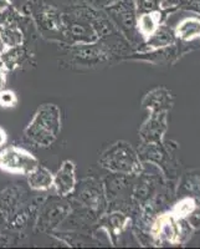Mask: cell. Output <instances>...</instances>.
Returning <instances> with one entry per match:
<instances>
[{
	"label": "cell",
	"mask_w": 200,
	"mask_h": 249,
	"mask_svg": "<svg viewBox=\"0 0 200 249\" xmlns=\"http://www.w3.org/2000/svg\"><path fill=\"white\" fill-rule=\"evenodd\" d=\"M61 12L67 46L95 43L118 31L107 13L86 3L68 5Z\"/></svg>",
	"instance_id": "6da1fadb"
},
{
	"label": "cell",
	"mask_w": 200,
	"mask_h": 249,
	"mask_svg": "<svg viewBox=\"0 0 200 249\" xmlns=\"http://www.w3.org/2000/svg\"><path fill=\"white\" fill-rule=\"evenodd\" d=\"M133 53V48L126 37L116 31L95 43L68 46L70 64L75 68H97L111 62L124 60Z\"/></svg>",
	"instance_id": "7a4b0ae2"
},
{
	"label": "cell",
	"mask_w": 200,
	"mask_h": 249,
	"mask_svg": "<svg viewBox=\"0 0 200 249\" xmlns=\"http://www.w3.org/2000/svg\"><path fill=\"white\" fill-rule=\"evenodd\" d=\"M61 110L55 104H44L24 130V137L35 147H50L61 132Z\"/></svg>",
	"instance_id": "3957f363"
},
{
	"label": "cell",
	"mask_w": 200,
	"mask_h": 249,
	"mask_svg": "<svg viewBox=\"0 0 200 249\" xmlns=\"http://www.w3.org/2000/svg\"><path fill=\"white\" fill-rule=\"evenodd\" d=\"M23 12L30 17L44 39L66 45L62 12L57 6L40 0H29L23 5Z\"/></svg>",
	"instance_id": "277c9868"
},
{
	"label": "cell",
	"mask_w": 200,
	"mask_h": 249,
	"mask_svg": "<svg viewBox=\"0 0 200 249\" xmlns=\"http://www.w3.org/2000/svg\"><path fill=\"white\" fill-rule=\"evenodd\" d=\"M99 164L110 173L137 177L144 170L138 152L126 141H116L102 152Z\"/></svg>",
	"instance_id": "5b68a950"
},
{
	"label": "cell",
	"mask_w": 200,
	"mask_h": 249,
	"mask_svg": "<svg viewBox=\"0 0 200 249\" xmlns=\"http://www.w3.org/2000/svg\"><path fill=\"white\" fill-rule=\"evenodd\" d=\"M177 148L178 146H175V143H173L172 141H164L163 143H143L141 142L137 152H138L142 163H150L152 166H155L161 170L167 181H175L179 175L178 172L179 164H178V160L175 157Z\"/></svg>",
	"instance_id": "8992f818"
},
{
	"label": "cell",
	"mask_w": 200,
	"mask_h": 249,
	"mask_svg": "<svg viewBox=\"0 0 200 249\" xmlns=\"http://www.w3.org/2000/svg\"><path fill=\"white\" fill-rule=\"evenodd\" d=\"M71 196H73V202H76L81 208L80 211L85 213L91 222L96 221L107 212L108 202L102 182L93 177L82 179Z\"/></svg>",
	"instance_id": "52a82bcc"
},
{
	"label": "cell",
	"mask_w": 200,
	"mask_h": 249,
	"mask_svg": "<svg viewBox=\"0 0 200 249\" xmlns=\"http://www.w3.org/2000/svg\"><path fill=\"white\" fill-rule=\"evenodd\" d=\"M104 12L107 13L117 30L126 37L134 51L143 41L137 31L135 0H117Z\"/></svg>",
	"instance_id": "ba28073f"
},
{
	"label": "cell",
	"mask_w": 200,
	"mask_h": 249,
	"mask_svg": "<svg viewBox=\"0 0 200 249\" xmlns=\"http://www.w3.org/2000/svg\"><path fill=\"white\" fill-rule=\"evenodd\" d=\"M71 212L72 203L68 201L67 197H60L57 195L46 197L35 219V231L51 234L61 224L65 223Z\"/></svg>",
	"instance_id": "9c48e42d"
},
{
	"label": "cell",
	"mask_w": 200,
	"mask_h": 249,
	"mask_svg": "<svg viewBox=\"0 0 200 249\" xmlns=\"http://www.w3.org/2000/svg\"><path fill=\"white\" fill-rule=\"evenodd\" d=\"M30 151L19 146H8L0 150V170L12 175L28 176L39 164Z\"/></svg>",
	"instance_id": "30bf717a"
},
{
	"label": "cell",
	"mask_w": 200,
	"mask_h": 249,
	"mask_svg": "<svg viewBox=\"0 0 200 249\" xmlns=\"http://www.w3.org/2000/svg\"><path fill=\"white\" fill-rule=\"evenodd\" d=\"M150 234L155 247L169 244L179 246L182 244L181 221L177 219L169 210L164 211L157 215L150 228Z\"/></svg>",
	"instance_id": "8fae6325"
},
{
	"label": "cell",
	"mask_w": 200,
	"mask_h": 249,
	"mask_svg": "<svg viewBox=\"0 0 200 249\" xmlns=\"http://www.w3.org/2000/svg\"><path fill=\"white\" fill-rule=\"evenodd\" d=\"M168 131V112H150L139 127L138 135L143 143H163Z\"/></svg>",
	"instance_id": "7c38bea8"
},
{
	"label": "cell",
	"mask_w": 200,
	"mask_h": 249,
	"mask_svg": "<svg viewBox=\"0 0 200 249\" xmlns=\"http://www.w3.org/2000/svg\"><path fill=\"white\" fill-rule=\"evenodd\" d=\"M137 177L138 179L135 181L132 192H131V198H132L135 210L154 198L159 190V183L162 179V176H158L155 173L148 175V173H144V170Z\"/></svg>",
	"instance_id": "4fadbf2b"
},
{
	"label": "cell",
	"mask_w": 200,
	"mask_h": 249,
	"mask_svg": "<svg viewBox=\"0 0 200 249\" xmlns=\"http://www.w3.org/2000/svg\"><path fill=\"white\" fill-rule=\"evenodd\" d=\"M29 201V193L25 187L19 183L10 184L0 192V210L6 218H10Z\"/></svg>",
	"instance_id": "5bb4252c"
},
{
	"label": "cell",
	"mask_w": 200,
	"mask_h": 249,
	"mask_svg": "<svg viewBox=\"0 0 200 249\" xmlns=\"http://www.w3.org/2000/svg\"><path fill=\"white\" fill-rule=\"evenodd\" d=\"M77 186L76 164L75 162L66 160L62 162L56 173H54L55 192L60 197H70Z\"/></svg>",
	"instance_id": "9a60e30c"
},
{
	"label": "cell",
	"mask_w": 200,
	"mask_h": 249,
	"mask_svg": "<svg viewBox=\"0 0 200 249\" xmlns=\"http://www.w3.org/2000/svg\"><path fill=\"white\" fill-rule=\"evenodd\" d=\"M100 219L102 223L100 228L106 231L112 246H116L115 238H118L119 235L123 234V232L130 227L131 221H132L128 213L119 210L108 211Z\"/></svg>",
	"instance_id": "2e32d148"
},
{
	"label": "cell",
	"mask_w": 200,
	"mask_h": 249,
	"mask_svg": "<svg viewBox=\"0 0 200 249\" xmlns=\"http://www.w3.org/2000/svg\"><path fill=\"white\" fill-rule=\"evenodd\" d=\"M181 59L178 54L177 45H170L167 48L157 49V50L143 51V53H134L128 55L124 60H138L146 61L152 65H172Z\"/></svg>",
	"instance_id": "e0dca14e"
},
{
	"label": "cell",
	"mask_w": 200,
	"mask_h": 249,
	"mask_svg": "<svg viewBox=\"0 0 200 249\" xmlns=\"http://www.w3.org/2000/svg\"><path fill=\"white\" fill-rule=\"evenodd\" d=\"M173 14L169 10H155V12L139 13L137 14V31L142 40H146L157 30L162 24L167 21L169 15ZM142 41V43H143Z\"/></svg>",
	"instance_id": "ac0fdd59"
},
{
	"label": "cell",
	"mask_w": 200,
	"mask_h": 249,
	"mask_svg": "<svg viewBox=\"0 0 200 249\" xmlns=\"http://www.w3.org/2000/svg\"><path fill=\"white\" fill-rule=\"evenodd\" d=\"M174 105V97L172 92L166 88H155L146 93L142 100V107L150 112H169Z\"/></svg>",
	"instance_id": "d6986e66"
},
{
	"label": "cell",
	"mask_w": 200,
	"mask_h": 249,
	"mask_svg": "<svg viewBox=\"0 0 200 249\" xmlns=\"http://www.w3.org/2000/svg\"><path fill=\"white\" fill-rule=\"evenodd\" d=\"M177 39L174 35V29L167 25L166 23L162 24L157 30L146 39L138 48L135 49L134 53H143V51L157 50V49L167 48V46L174 45Z\"/></svg>",
	"instance_id": "ffe728a7"
},
{
	"label": "cell",
	"mask_w": 200,
	"mask_h": 249,
	"mask_svg": "<svg viewBox=\"0 0 200 249\" xmlns=\"http://www.w3.org/2000/svg\"><path fill=\"white\" fill-rule=\"evenodd\" d=\"M173 29L175 39L179 43L193 44L200 41V15L184 18Z\"/></svg>",
	"instance_id": "44dd1931"
},
{
	"label": "cell",
	"mask_w": 200,
	"mask_h": 249,
	"mask_svg": "<svg viewBox=\"0 0 200 249\" xmlns=\"http://www.w3.org/2000/svg\"><path fill=\"white\" fill-rule=\"evenodd\" d=\"M26 177L28 186L37 192H46L54 187V173L44 164H37Z\"/></svg>",
	"instance_id": "7402d4cb"
},
{
	"label": "cell",
	"mask_w": 200,
	"mask_h": 249,
	"mask_svg": "<svg viewBox=\"0 0 200 249\" xmlns=\"http://www.w3.org/2000/svg\"><path fill=\"white\" fill-rule=\"evenodd\" d=\"M28 50L24 45L15 46V48H6L4 53L0 54V57L3 60L4 66L6 70H14L20 68L28 59Z\"/></svg>",
	"instance_id": "603a6c76"
},
{
	"label": "cell",
	"mask_w": 200,
	"mask_h": 249,
	"mask_svg": "<svg viewBox=\"0 0 200 249\" xmlns=\"http://www.w3.org/2000/svg\"><path fill=\"white\" fill-rule=\"evenodd\" d=\"M197 203L198 198H195V197H192V196H183L175 203H173V206L169 208V212L177 219H186L189 215L194 212Z\"/></svg>",
	"instance_id": "cb8c5ba5"
},
{
	"label": "cell",
	"mask_w": 200,
	"mask_h": 249,
	"mask_svg": "<svg viewBox=\"0 0 200 249\" xmlns=\"http://www.w3.org/2000/svg\"><path fill=\"white\" fill-rule=\"evenodd\" d=\"M178 193H184V196H192L200 198V175L198 173H186L178 184Z\"/></svg>",
	"instance_id": "d4e9b609"
},
{
	"label": "cell",
	"mask_w": 200,
	"mask_h": 249,
	"mask_svg": "<svg viewBox=\"0 0 200 249\" xmlns=\"http://www.w3.org/2000/svg\"><path fill=\"white\" fill-rule=\"evenodd\" d=\"M19 99L15 91L9 90V89H3L0 90V107L3 108H14L17 105Z\"/></svg>",
	"instance_id": "484cf974"
},
{
	"label": "cell",
	"mask_w": 200,
	"mask_h": 249,
	"mask_svg": "<svg viewBox=\"0 0 200 249\" xmlns=\"http://www.w3.org/2000/svg\"><path fill=\"white\" fill-rule=\"evenodd\" d=\"M161 1L162 0H135L137 14L161 10Z\"/></svg>",
	"instance_id": "4316f807"
},
{
	"label": "cell",
	"mask_w": 200,
	"mask_h": 249,
	"mask_svg": "<svg viewBox=\"0 0 200 249\" xmlns=\"http://www.w3.org/2000/svg\"><path fill=\"white\" fill-rule=\"evenodd\" d=\"M186 221H188V223L192 226V228L194 231L200 230V199L198 201L194 212L186 218Z\"/></svg>",
	"instance_id": "83f0119b"
},
{
	"label": "cell",
	"mask_w": 200,
	"mask_h": 249,
	"mask_svg": "<svg viewBox=\"0 0 200 249\" xmlns=\"http://www.w3.org/2000/svg\"><path fill=\"white\" fill-rule=\"evenodd\" d=\"M117 0H85V3L88 4L92 8L100 9V10H106L111 5L116 3Z\"/></svg>",
	"instance_id": "f1b7e54d"
},
{
	"label": "cell",
	"mask_w": 200,
	"mask_h": 249,
	"mask_svg": "<svg viewBox=\"0 0 200 249\" xmlns=\"http://www.w3.org/2000/svg\"><path fill=\"white\" fill-rule=\"evenodd\" d=\"M6 84H8V70L0 68V90L5 89Z\"/></svg>",
	"instance_id": "f546056e"
},
{
	"label": "cell",
	"mask_w": 200,
	"mask_h": 249,
	"mask_svg": "<svg viewBox=\"0 0 200 249\" xmlns=\"http://www.w3.org/2000/svg\"><path fill=\"white\" fill-rule=\"evenodd\" d=\"M13 6L12 0H0V15L5 13L8 9H10Z\"/></svg>",
	"instance_id": "4dcf8cb0"
},
{
	"label": "cell",
	"mask_w": 200,
	"mask_h": 249,
	"mask_svg": "<svg viewBox=\"0 0 200 249\" xmlns=\"http://www.w3.org/2000/svg\"><path fill=\"white\" fill-rule=\"evenodd\" d=\"M8 142V133L3 127H0V150L4 147Z\"/></svg>",
	"instance_id": "1f68e13d"
},
{
	"label": "cell",
	"mask_w": 200,
	"mask_h": 249,
	"mask_svg": "<svg viewBox=\"0 0 200 249\" xmlns=\"http://www.w3.org/2000/svg\"><path fill=\"white\" fill-rule=\"evenodd\" d=\"M10 243H12V238L0 232V247H8Z\"/></svg>",
	"instance_id": "d6a6232c"
},
{
	"label": "cell",
	"mask_w": 200,
	"mask_h": 249,
	"mask_svg": "<svg viewBox=\"0 0 200 249\" xmlns=\"http://www.w3.org/2000/svg\"><path fill=\"white\" fill-rule=\"evenodd\" d=\"M6 222H8V218L4 214L3 211L0 210V232L3 231L4 227H6Z\"/></svg>",
	"instance_id": "836d02e7"
},
{
	"label": "cell",
	"mask_w": 200,
	"mask_h": 249,
	"mask_svg": "<svg viewBox=\"0 0 200 249\" xmlns=\"http://www.w3.org/2000/svg\"><path fill=\"white\" fill-rule=\"evenodd\" d=\"M5 49H6V45L4 44L1 36H0V54H1V53H4V51H5Z\"/></svg>",
	"instance_id": "e575fe53"
}]
</instances>
